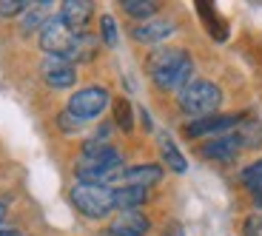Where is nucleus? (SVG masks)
I'll return each mask as SVG.
<instances>
[{"instance_id": "5701e85b", "label": "nucleus", "mask_w": 262, "mask_h": 236, "mask_svg": "<svg viewBox=\"0 0 262 236\" xmlns=\"http://www.w3.org/2000/svg\"><path fill=\"white\" fill-rule=\"evenodd\" d=\"M29 3L26 0H0V17H14V14H26Z\"/></svg>"}, {"instance_id": "423d86ee", "label": "nucleus", "mask_w": 262, "mask_h": 236, "mask_svg": "<svg viewBox=\"0 0 262 236\" xmlns=\"http://www.w3.org/2000/svg\"><path fill=\"white\" fill-rule=\"evenodd\" d=\"M72 43H74V34L69 32V26L60 20V14H52L46 20V26L40 29V49L49 57H69Z\"/></svg>"}, {"instance_id": "1a4fd4ad", "label": "nucleus", "mask_w": 262, "mask_h": 236, "mask_svg": "<svg viewBox=\"0 0 262 236\" xmlns=\"http://www.w3.org/2000/svg\"><path fill=\"white\" fill-rule=\"evenodd\" d=\"M40 72H43V80H46L52 88H69V85H74V80H77V68H74V63H69L66 57H49Z\"/></svg>"}, {"instance_id": "dca6fc26", "label": "nucleus", "mask_w": 262, "mask_h": 236, "mask_svg": "<svg viewBox=\"0 0 262 236\" xmlns=\"http://www.w3.org/2000/svg\"><path fill=\"white\" fill-rule=\"evenodd\" d=\"M97 54V37L92 34H74V43H72V52H69V63H85Z\"/></svg>"}, {"instance_id": "bb28decb", "label": "nucleus", "mask_w": 262, "mask_h": 236, "mask_svg": "<svg viewBox=\"0 0 262 236\" xmlns=\"http://www.w3.org/2000/svg\"><path fill=\"white\" fill-rule=\"evenodd\" d=\"M0 236H23V233L14 230V228H0Z\"/></svg>"}, {"instance_id": "4468645a", "label": "nucleus", "mask_w": 262, "mask_h": 236, "mask_svg": "<svg viewBox=\"0 0 262 236\" xmlns=\"http://www.w3.org/2000/svg\"><path fill=\"white\" fill-rule=\"evenodd\" d=\"M145 199H148L145 188H134V185H117L114 188V208L120 210H137Z\"/></svg>"}, {"instance_id": "412c9836", "label": "nucleus", "mask_w": 262, "mask_h": 236, "mask_svg": "<svg viewBox=\"0 0 262 236\" xmlns=\"http://www.w3.org/2000/svg\"><path fill=\"white\" fill-rule=\"evenodd\" d=\"M243 182H245V188L248 191H262V159L259 162H254V165H248V168L243 171Z\"/></svg>"}, {"instance_id": "0eeeda50", "label": "nucleus", "mask_w": 262, "mask_h": 236, "mask_svg": "<svg viewBox=\"0 0 262 236\" xmlns=\"http://www.w3.org/2000/svg\"><path fill=\"white\" fill-rule=\"evenodd\" d=\"M239 125V117L236 114H211V117H200L191 120L185 125V134L188 137H208V134H223L228 128H236Z\"/></svg>"}, {"instance_id": "cd10ccee", "label": "nucleus", "mask_w": 262, "mask_h": 236, "mask_svg": "<svg viewBox=\"0 0 262 236\" xmlns=\"http://www.w3.org/2000/svg\"><path fill=\"white\" fill-rule=\"evenodd\" d=\"M165 236H183V233H180V228H177V225H171V233H165Z\"/></svg>"}, {"instance_id": "9d476101", "label": "nucleus", "mask_w": 262, "mask_h": 236, "mask_svg": "<svg viewBox=\"0 0 262 236\" xmlns=\"http://www.w3.org/2000/svg\"><path fill=\"white\" fill-rule=\"evenodd\" d=\"M239 151H243V145H239L236 134H220L203 145V157L214 159V162H234Z\"/></svg>"}, {"instance_id": "6ab92c4d", "label": "nucleus", "mask_w": 262, "mask_h": 236, "mask_svg": "<svg viewBox=\"0 0 262 236\" xmlns=\"http://www.w3.org/2000/svg\"><path fill=\"white\" fill-rule=\"evenodd\" d=\"M123 9H125V14H131L137 20H148L151 14H157V3L154 0H123Z\"/></svg>"}, {"instance_id": "ddd939ff", "label": "nucleus", "mask_w": 262, "mask_h": 236, "mask_svg": "<svg viewBox=\"0 0 262 236\" xmlns=\"http://www.w3.org/2000/svg\"><path fill=\"white\" fill-rule=\"evenodd\" d=\"M168 34H174L171 20H145L143 26H134V40H140V43H160Z\"/></svg>"}, {"instance_id": "f257e3e1", "label": "nucleus", "mask_w": 262, "mask_h": 236, "mask_svg": "<svg viewBox=\"0 0 262 236\" xmlns=\"http://www.w3.org/2000/svg\"><path fill=\"white\" fill-rule=\"evenodd\" d=\"M148 72L151 80L165 88V91H183L185 85L191 83L194 74V63H191L185 49H157L148 57Z\"/></svg>"}, {"instance_id": "a878e982", "label": "nucleus", "mask_w": 262, "mask_h": 236, "mask_svg": "<svg viewBox=\"0 0 262 236\" xmlns=\"http://www.w3.org/2000/svg\"><path fill=\"white\" fill-rule=\"evenodd\" d=\"M60 128H63V131H77V128H80V120L74 117V114L63 111V114H60Z\"/></svg>"}, {"instance_id": "39448f33", "label": "nucleus", "mask_w": 262, "mask_h": 236, "mask_svg": "<svg viewBox=\"0 0 262 236\" xmlns=\"http://www.w3.org/2000/svg\"><path fill=\"white\" fill-rule=\"evenodd\" d=\"M105 105H108V91H105L103 85H89V88H80L77 94H72L66 111L74 114L80 123H85V120L100 117Z\"/></svg>"}, {"instance_id": "6e6552de", "label": "nucleus", "mask_w": 262, "mask_h": 236, "mask_svg": "<svg viewBox=\"0 0 262 236\" xmlns=\"http://www.w3.org/2000/svg\"><path fill=\"white\" fill-rule=\"evenodd\" d=\"M94 14V3L89 0H66L60 9V20H63L72 34H85V26Z\"/></svg>"}, {"instance_id": "f03ea898", "label": "nucleus", "mask_w": 262, "mask_h": 236, "mask_svg": "<svg viewBox=\"0 0 262 236\" xmlns=\"http://www.w3.org/2000/svg\"><path fill=\"white\" fill-rule=\"evenodd\" d=\"M77 179L89 185H112L117 182V177L123 174V157L117 148H105L97 154H83L77 162Z\"/></svg>"}, {"instance_id": "393cba45", "label": "nucleus", "mask_w": 262, "mask_h": 236, "mask_svg": "<svg viewBox=\"0 0 262 236\" xmlns=\"http://www.w3.org/2000/svg\"><path fill=\"white\" fill-rule=\"evenodd\" d=\"M245 236H262V214L245 219Z\"/></svg>"}, {"instance_id": "7ed1b4c3", "label": "nucleus", "mask_w": 262, "mask_h": 236, "mask_svg": "<svg viewBox=\"0 0 262 236\" xmlns=\"http://www.w3.org/2000/svg\"><path fill=\"white\" fill-rule=\"evenodd\" d=\"M220 103H223V91L211 80H191L180 91V108L194 120L211 117L220 108Z\"/></svg>"}, {"instance_id": "a211bd4d", "label": "nucleus", "mask_w": 262, "mask_h": 236, "mask_svg": "<svg viewBox=\"0 0 262 236\" xmlns=\"http://www.w3.org/2000/svg\"><path fill=\"white\" fill-rule=\"evenodd\" d=\"M160 151H163V159L168 162V168L171 171H177V174H183L185 168H188V162H185V157L180 154V148L174 145V139L171 137H160Z\"/></svg>"}, {"instance_id": "f3484780", "label": "nucleus", "mask_w": 262, "mask_h": 236, "mask_svg": "<svg viewBox=\"0 0 262 236\" xmlns=\"http://www.w3.org/2000/svg\"><path fill=\"white\" fill-rule=\"evenodd\" d=\"M236 139L243 148H259L262 145V120H239Z\"/></svg>"}, {"instance_id": "9b49d317", "label": "nucleus", "mask_w": 262, "mask_h": 236, "mask_svg": "<svg viewBox=\"0 0 262 236\" xmlns=\"http://www.w3.org/2000/svg\"><path fill=\"white\" fill-rule=\"evenodd\" d=\"M148 228H151L148 217H143L140 210H120L117 219L108 228V233L112 236H145Z\"/></svg>"}, {"instance_id": "20e7f679", "label": "nucleus", "mask_w": 262, "mask_h": 236, "mask_svg": "<svg viewBox=\"0 0 262 236\" xmlns=\"http://www.w3.org/2000/svg\"><path fill=\"white\" fill-rule=\"evenodd\" d=\"M72 202L74 208L89 219H103L114 210V188L108 185H89L77 182L72 188Z\"/></svg>"}, {"instance_id": "4be33fe9", "label": "nucleus", "mask_w": 262, "mask_h": 236, "mask_svg": "<svg viewBox=\"0 0 262 236\" xmlns=\"http://www.w3.org/2000/svg\"><path fill=\"white\" fill-rule=\"evenodd\" d=\"M100 26H103V43L105 46H117V23H114L112 14H103L100 17Z\"/></svg>"}, {"instance_id": "f8f14e48", "label": "nucleus", "mask_w": 262, "mask_h": 236, "mask_svg": "<svg viewBox=\"0 0 262 236\" xmlns=\"http://www.w3.org/2000/svg\"><path fill=\"white\" fill-rule=\"evenodd\" d=\"M160 179H163V168H160V165H131V168H125L123 174H120L114 185H134V188L148 191L151 185H157Z\"/></svg>"}, {"instance_id": "c85d7f7f", "label": "nucleus", "mask_w": 262, "mask_h": 236, "mask_svg": "<svg viewBox=\"0 0 262 236\" xmlns=\"http://www.w3.org/2000/svg\"><path fill=\"white\" fill-rule=\"evenodd\" d=\"M3 217H6V205L0 202V222H3Z\"/></svg>"}, {"instance_id": "aec40b11", "label": "nucleus", "mask_w": 262, "mask_h": 236, "mask_svg": "<svg viewBox=\"0 0 262 236\" xmlns=\"http://www.w3.org/2000/svg\"><path fill=\"white\" fill-rule=\"evenodd\" d=\"M114 123H117L123 131H131V128H134V117H131L128 100H117V103H114Z\"/></svg>"}, {"instance_id": "b1692460", "label": "nucleus", "mask_w": 262, "mask_h": 236, "mask_svg": "<svg viewBox=\"0 0 262 236\" xmlns=\"http://www.w3.org/2000/svg\"><path fill=\"white\" fill-rule=\"evenodd\" d=\"M200 14H203V17H208V23H211V26H208V29H211V34H216V37L223 40V37H225V32L220 29V26H223V20L216 17L214 9H211L208 3H200Z\"/></svg>"}, {"instance_id": "2eb2a0df", "label": "nucleus", "mask_w": 262, "mask_h": 236, "mask_svg": "<svg viewBox=\"0 0 262 236\" xmlns=\"http://www.w3.org/2000/svg\"><path fill=\"white\" fill-rule=\"evenodd\" d=\"M52 17V6L49 3H32L23 14V34H32V32H40V29L46 26V20Z\"/></svg>"}, {"instance_id": "c756f323", "label": "nucleus", "mask_w": 262, "mask_h": 236, "mask_svg": "<svg viewBox=\"0 0 262 236\" xmlns=\"http://www.w3.org/2000/svg\"><path fill=\"white\" fill-rule=\"evenodd\" d=\"M254 197H256V205H262V191H256Z\"/></svg>"}]
</instances>
